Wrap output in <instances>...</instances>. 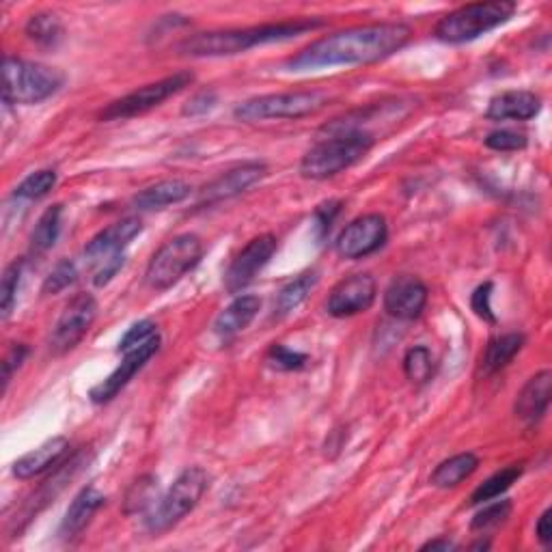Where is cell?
Returning a JSON list of instances; mask_svg holds the SVG:
<instances>
[{"instance_id":"17","label":"cell","mask_w":552,"mask_h":552,"mask_svg":"<svg viewBox=\"0 0 552 552\" xmlns=\"http://www.w3.org/2000/svg\"><path fill=\"white\" fill-rule=\"evenodd\" d=\"M143 231L141 218H123L119 223L100 231L87 246H85V261L93 266H100L108 257H115L128 248V244Z\"/></svg>"},{"instance_id":"36","label":"cell","mask_w":552,"mask_h":552,"mask_svg":"<svg viewBox=\"0 0 552 552\" xmlns=\"http://www.w3.org/2000/svg\"><path fill=\"white\" fill-rule=\"evenodd\" d=\"M156 337H160L156 322H151V320L136 322V324H132L128 328V333L121 337V341H119V354H128V352L141 348V345L149 343L151 339H156Z\"/></svg>"},{"instance_id":"45","label":"cell","mask_w":552,"mask_h":552,"mask_svg":"<svg viewBox=\"0 0 552 552\" xmlns=\"http://www.w3.org/2000/svg\"><path fill=\"white\" fill-rule=\"evenodd\" d=\"M453 548L455 544L449 540V537H438V540H432L423 546V550H453Z\"/></svg>"},{"instance_id":"23","label":"cell","mask_w":552,"mask_h":552,"mask_svg":"<svg viewBox=\"0 0 552 552\" xmlns=\"http://www.w3.org/2000/svg\"><path fill=\"white\" fill-rule=\"evenodd\" d=\"M190 192H192V186L184 182V179H164V182L147 186L145 190L138 192V195L132 199V205L141 212L164 210V207L182 203L184 199H188Z\"/></svg>"},{"instance_id":"32","label":"cell","mask_w":552,"mask_h":552,"mask_svg":"<svg viewBox=\"0 0 552 552\" xmlns=\"http://www.w3.org/2000/svg\"><path fill=\"white\" fill-rule=\"evenodd\" d=\"M54 186H57V173L50 169H44V171L31 173L29 177L22 179L18 188L13 190V197L24 199V201H37V199H44Z\"/></svg>"},{"instance_id":"20","label":"cell","mask_w":552,"mask_h":552,"mask_svg":"<svg viewBox=\"0 0 552 552\" xmlns=\"http://www.w3.org/2000/svg\"><path fill=\"white\" fill-rule=\"evenodd\" d=\"M106 503L104 494L95 488V486H87L82 488L76 496L72 505L65 512V518L61 522L59 535L63 540H74L82 531L87 529V524L91 522V518L100 512V507Z\"/></svg>"},{"instance_id":"33","label":"cell","mask_w":552,"mask_h":552,"mask_svg":"<svg viewBox=\"0 0 552 552\" xmlns=\"http://www.w3.org/2000/svg\"><path fill=\"white\" fill-rule=\"evenodd\" d=\"M20 279H22V261H11V264L5 268L3 285H0V313H3V320H7L13 311V305H16Z\"/></svg>"},{"instance_id":"18","label":"cell","mask_w":552,"mask_h":552,"mask_svg":"<svg viewBox=\"0 0 552 552\" xmlns=\"http://www.w3.org/2000/svg\"><path fill=\"white\" fill-rule=\"evenodd\" d=\"M552 397V371L544 369L527 380L516 397L514 412L524 423H537L544 419Z\"/></svg>"},{"instance_id":"8","label":"cell","mask_w":552,"mask_h":552,"mask_svg":"<svg viewBox=\"0 0 552 552\" xmlns=\"http://www.w3.org/2000/svg\"><path fill=\"white\" fill-rule=\"evenodd\" d=\"M326 106L322 91H287L251 98L236 106L233 117L244 123H257L268 119H302L315 115Z\"/></svg>"},{"instance_id":"6","label":"cell","mask_w":552,"mask_h":552,"mask_svg":"<svg viewBox=\"0 0 552 552\" xmlns=\"http://www.w3.org/2000/svg\"><path fill=\"white\" fill-rule=\"evenodd\" d=\"M516 3L509 0H490V3H471L455 9L436 24L434 37L445 44H466L481 35L494 31L516 13Z\"/></svg>"},{"instance_id":"10","label":"cell","mask_w":552,"mask_h":552,"mask_svg":"<svg viewBox=\"0 0 552 552\" xmlns=\"http://www.w3.org/2000/svg\"><path fill=\"white\" fill-rule=\"evenodd\" d=\"M95 317H98V300L87 292L76 294L63 307V313L59 315L57 324L52 328L48 339L50 352L54 356H63L67 352H72L76 345L87 337Z\"/></svg>"},{"instance_id":"24","label":"cell","mask_w":552,"mask_h":552,"mask_svg":"<svg viewBox=\"0 0 552 552\" xmlns=\"http://www.w3.org/2000/svg\"><path fill=\"white\" fill-rule=\"evenodd\" d=\"M524 335L522 333H507L496 337L488 343L486 352L481 356V371L483 374H496V371L505 369L509 363L514 361L516 354L524 348Z\"/></svg>"},{"instance_id":"9","label":"cell","mask_w":552,"mask_h":552,"mask_svg":"<svg viewBox=\"0 0 552 552\" xmlns=\"http://www.w3.org/2000/svg\"><path fill=\"white\" fill-rule=\"evenodd\" d=\"M192 82H195V74L192 72H177L173 76L151 82V85H145L128 95H123L121 100L110 102L100 113V119L102 121H117V119H130V117L145 115V113H149V110L160 106L162 102L173 98V95H177L179 91L190 87Z\"/></svg>"},{"instance_id":"22","label":"cell","mask_w":552,"mask_h":552,"mask_svg":"<svg viewBox=\"0 0 552 552\" xmlns=\"http://www.w3.org/2000/svg\"><path fill=\"white\" fill-rule=\"evenodd\" d=\"M261 309V300L257 296H238L231 305L216 317L214 333L218 339L227 343L251 324Z\"/></svg>"},{"instance_id":"2","label":"cell","mask_w":552,"mask_h":552,"mask_svg":"<svg viewBox=\"0 0 552 552\" xmlns=\"http://www.w3.org/2000/svg\"><path fill=\"white\" fill-rule=\"evenodd\" d=\"M320 26H324V20L298 18V20H287V22L248 26V29L197 33V35H190V37L179 41L177 52L184 54V57H195V59L233 57V54L246 52L255 46L294 39L298 35H305L309 31L320 29Z\"/></svg>"},{"instance_id":"27","label":"cell","mask_w":552,"mask_h":552,"mask_svg":"<svg viewBox=\"0 0 552 552\" xmlns=\"http://www.w3.org/2000/svg\"><path fill=\"white\" fill-rule=\"evenodd\" d=\"M61 218H63V205H52L41 214L31 236V253L44 255L50 248L57 244L61 236Z\"/></svg>"},{"instance_id":"46","label":"cell","mask_w":552,"mask_h":552,"mask_svg":"<svg viewBox=\"0 0 552 552\" xmlns=\"http://www.w3.org/2000/svg\"><path fill=\"white\" fill-rule=\"evenodd\" d=\"M471 548H473V550H488V548H490V542H483V540H481V542L473 544Z\"/></svg>"},{"instance_id":"39","label":"cell","mask_w":552,"mask_h":552,"mask_svg":"<svg viewBox=\"0 0 552 552\" xmlns=\"http://www.w3.org/2000/svg\"><path fill=\"white\" fill-rule=\"evenodd\" d=\"M492 289H494V285L488 281V283L479 285L473 292V296H471L473 311L481 317V320H486L490 324L496 322V315L492 311V302H490L492 300Z\"/></svg>"},{"instance_id":"28","label":"cell","mask_w":552,"mask_h":552,"mask_svg":"<svg viewBox=\"0 0 552 552\" xmlns=\"http://www.w3.org/2000/svg\"><path fill=\"white\" fill-rule=\"evenodd\" d=\"M24 31H26V37L35 41V44L41 48H57L65 37L63 22L54 16V13H46V11L31 16L29 22H26Z\"/></svg>"},{"instance_id":"34","label":"cell","mask_w":552,"mask_h":552,"mask_svg":"<svg viewBox=\"0 0 552 552\" xmlns=\"http://www.w3.org/2000/svg\"><path fill=\"white\" fill-rule=\"evenodd\" d=\"M78 279V270H76V264L69 259H63L59 261L57 266L52 268V272L46 276L44 285H41V294L44 296H54V294H61L63 289H67L69 285H74Z\"/></svg>"},{"instance_id":"5","label":"cell","mask_w":552,"mask_h":552,"mask_svg":"<svg viewBox=\"0 0 552 552\" xmlns=\"http://www.w3.org/2000/svg\"><path fill=\"white\" fill-rule=\"evenodd\" d=\"M210 486V475L201 466H190L179 475L167 494L149 509L145 518V529L151 535H160L182 522L195 509Z\"/></svg>"},{"instance_id":"29","label":"cell","mask_w":552,"mask_h":552,"mask_svg":"<svg viewBox=\"0 0 552 552\" xmlns=\"http://www.w3.org/2000/svg\"><path fill=\"white\" fill-rule=\"evenodd\" d=\"M158 501V477L156 475H143L138 477L126 492L123 499V514L134 516L143 514L151 509Z\"/></svg>"},{"instance_id":"15","label":"cell","mask_w":552,"mask_h":552,"mask_svg":"<svg viewBox=\"0 0 552 552\" xmlns=\"http://www.w3.org/2000/svg\"><path fill=\"white\" fill-rule=\"evenodd\" d=\"M160 343H162V339L156 337V339H151L149 343L141 345V348H136L128 354H121L123 361L119 363V367L106 380H102L98 386H93V389H91V402L93 404L113 402V399L123 389H126V386L130 384V380L138 374V371H141L151 361V356H154L160 350Z\"/></svg>"},{"instance_id":"26","label":"cell","mask_w":552,"mask_h":552,"mask_svg":"<svg viewBox=\"0 0 552 552\" xmlns=\"http://www.w3.org/2000/svg\"><path fill=\"white\" fill-rule=\"evenodd\" d=\"M477 468H479V458L475 453L466 451L460 455H453V458L436 466V471L430 477V483L440 490H449L460 486V483L471 477Z\"/></svg>"},{"instance_id":"4","label":"cell","mask_w":552,"mask_h":552,"mask_svg":"<svg viewBox=\"0 0 552 552\" xmlns=\"http://www.w3.org/2000/svg\"><path fill=\"white\" fill-rule=\"evenodd\" d=\"M65 82V74L57 67H48L18 57H5L3 63V100L5 104H39L52 98Z\"/></svg>"},{"instance_id":"21","label":"cell","mask_w":552,"mask_h":552,"mask_svg":"<svg viewBox=\"0 0 552 552\" xmlns=\"http://www.w3.org/2000/svg\"><path fill=\"white\" fill-rule=\"evenodd\" d=\"M69 451V440L63 436H54L44 445L24 453L20 460L13 462V475L18 479H33L44 475L54 464H59L63 455Z\"/></svg>"},{"instance_id":"35","label":"cell","mask_w":552,"mask_h":552,"mask_svg":"<svg viewBox=\"0 0 552 552\" xmlns=\"http://www.w3.org/2000/svg\"><path fill=\"white\" fill-rule=\"evenodd\" d=\"M509 514H512V501L490 503V505L483 507L479 514H475V518L471 522V529L473 531L496 529V527H501V524L509 518Z\"/></svg>"},{"instance_id":"16","label":"cell","mask_w":552,"mask_h":552,"mask_svg":"<svg viewBox=\"0 0 552 552\" xmlns=\"http://www.w3.org/2000/svg\"><path fill=\"white\" fill-rule=\"evenodd\" d=\"M427 305V285L414 274H399L384 292V311L395 320H417Z\"/></svg>"},{"instance_id":"7","label":"cell","mask_w":552,"mask_h":552,"mask_svg":"<svg viewBox=\"0 0 552 552\" xmlns=\"http://www.w3.org/2000/svg\"><path fill=\"white\" fill-rule=\"evenodd\" d=\"M203 257V242L197 233H182L164 242L151 257L145 281L154 292H164L179 283Z\"/></svg>"},{"instance_id":"40","label":"cell","mask_w":552,"mask_h":552,"mask_svg":"<svg viewBox=\"0 0 552 552\" xmlns=\"http://www.w3.org/2000/svg\"><path fill=\"white\" fill-rule=\"evenodd\" d=\"M26 354H29V348H26V345H22V343L11 345L9 352L5 354V358H3V393L7 391V386L13 378V374H16V369L24 363Z\"/></svg>"},{"instance_id":"13","label":"cell","mask_w":552,"mask_h":552,"mask_svg":"<svg viewBox=\"0 0 552 552\" xmlns=\"http://www.w3.org/2000/svg\"><path fill=\"white\" fill-rule=\"evenodd\" d=\"M276 253V238L264 233L248 242L242 251L233 257L225 272V289L229 294H238L255 281V276L264 270Z\"/></svg>"},{"instance_id":"31","label":"cell","mask_w":552,"mask_h":552,"mask_svg":"<svg viewBox=\"0 0 552 552\" xmlns=\"http://www.w3.org/2000/svg\"><path fill=\"white\" fill-rule=\"evenodd\" d=\"M404 374L412 384H425L434 376V358L425 345H414L404 356Z\"/></svg>"},{"instance_id":"1","label":"cell","mask_w":552,"mask_h":552,"mask_svg":"<svg viewBox=\"0 0 552 552\" xmlns=\"http://www.w3.org/2000/svg\"><path fill=\"white\" fill-rule=\"evenodd\" d=\"M412 37V29L402 22H376L352 26L313 41L285 63L292 72H311L322 67L369 65L393 57Z\"/></svg>"},{"instance_id":"30","label":"cell","mask_w":552,"mask_h":552,"mask_svg":"<svg viewBox=\"0 0 552 552\" xmlns=\"http://www.w3.org/2000/svg\"><path fill=\"white\" fill-rule=\"evenodd\" d=\"M520 475H522V464H512V466L503 468V471L494 473L492 477H488L473 492L471 505H481V503H488V501L499 499L501 494H505L509 488L514 486V483L520 479Z\"/></svg>"},{"instance_id":"41","label":"cell","mask_w":552,"mask_h":552,"mask_svg":"<svg viewBox=\"0 0 552 552\" xmlns=\"http://www.w3.org/2000/svg\"><path fill=\"white\" fill-rule=\"evenodd\" d=\"M123 264H126V253H119L115 257H108L106 261H102V264L98 266V270H95L93 283L98 285V287L108 285L110 281L115 279V274L123 268Z\"/></svg>"},{"instance_id":"3","label":"cell","mask_w":552,"mask_h":552,"mask_svg":"<svg viewBox=\"0 0 552 552\" xmlns=\"http://www.w3.org/2000/svg\"><path fill=\"white\" fill-rule=\"evenodd\" d=\"M376 138L365 130H348V132H333L326 141L311 147L305 158L300 160V175L307 179H330L345 169L354 167L361 162Z\"/></svg>"},{"instance_id":"42","label":"cell","mask_w":552,"mask_h":552,"mask_svg":"<svg viewBox=\"0 0 552 552\" xmlns=\"http://www.w3.org/2000/svg\"><path fill=\"white\" fill-rule=\"evenodd\" d=\"M216 102H218V98H216L214 91H201V93L195 95V98L188 100V104L184 106L182 113L186 117H199V115L210 113V110L216 106Z\"/></svg>"},{"instance_id":"19","label":"cell","mask_w":552,"mask_h":552,"mask_svg":"<svg viewBox=\"0 0 552 552\" xmlns=\"http://www.w3.org/2000/svg\"><path fill=\"white\" fill-rule=\"evenodd\" d=\"M542 100L533 91H505L494 95L486 117L492 121H529L540 115Z\"/></svg>"},{"instance_id":"43","label":"cell","mask_w":552,"mask_h":552,"mask_svg":"<svg viewBox=\"0 0 552 552\" xmlns=\"http://www.w3.org/2000/svg\"><path fill=\"white\" fill-rule=\"evenodd\" d=\"M339 212H341V201H328V203H322L320 207H317L315 220H317V227H320V231H322V236H326L330 227H333Z\"/></svg>"},{"instance_id":"25","label":"cell","mask_w":552,"mask_h":552,"mask_svg":"<svg viewBox=\"0 0 552 552\" xmlns=\"http://www.w3.org/2000/svg\"><path fill=\"white\" fill-rule=\"evenodd\" d=\"M317 281H320V274H317V270H309L298 274L294 281L283 285L274 298V317H285L294 309H298L313 292Z\"/></svg>"},{"instance_id":"11","label":"cell","mask_w":552,"mask_h":552,"mask_svg":"<svg viewBox=\"0 0 552 552\" xmlns=\"http://www.w3.org/2000/svg\"><path fill=\"white\" fill-rule=\"evenodd\" d=\"M389 238V225L382 214H365L354 218L345 227L335 242L339 257L343 259H365L374 255Z\"/></svg>"},{"instance_id":"12","label":"cell","mask_w":552,"mask_h":552,"mask_svg":"<svg viewBox=\"0 0 552 552\" xmlns=\"http://www.w3.org/2000/svg\"><path fill=\"white\" fill-rule=\"evenodd\" d=\"M378 296L376 279L367 272H358L352 276H345L333 289H330L326 300V313L333 317H352L358 313H365L374 307Z\"/></svg>"},{"instance_id":"44","label":"cell","mask_w":552,"mask_h":552,"mask_svg":"<svg viewBox=\"0 0 552 552\" xmlns=\"http://www.w3.org/2000/svg\"><path fill=\"white\" fill-rule=\"evenodd\" d=\"M535 535L544 546H548L552 542V509H546V512L540 516V520H537Z\"/></svg>"},{"instance_id":"38","label":"cell","mask_w":552,"mask_h":552,"mask_svg":"<svg viewBox=\"0 0 552 552\" xmlns=\"http://www.w3.org/2000/svg\"><path fill=\"white\" fill-rule=\"evenodd\" d=\"M527 134L516 130H496L490 132L486 138V147L494 151H518L527 147Z\"/></svg>"},{"instance_id":"14","label":"cell","mask_w":552,"mask_h":552,"mask_svg":"<svg viewBox=\"0 0 552 552\" xmlns=\"http://www.w3.org/2000/svg\"><path fill=\"white\" fill-rule=\"evenodd\" d=\"M268 175L264 162H244L225 173H220L201 190L199 205H216L242 195L248 188L259 184Z\"/></svg>"},{"instance_id":"37","label":"cell","mask_w":552,"mask_h":552,"mask_svg":"<svg viewBox=\"0 0 552 552\" xmlns=\"http://www.w3.org/2000/svg\"><path fill=\"white\" fill-rule=\"evenodd\" d=\"M266 361L272 369L298 371V369H302L309 363V356L302 354V352H296V350H289L281 343H274L272 348L268 350V354H266Z\"/></svg>"}]
</instances>
